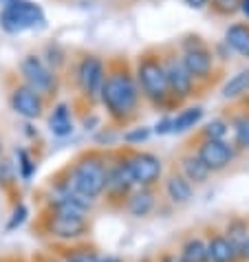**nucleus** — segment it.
Returning <instances> with one entry per match:
<instances>
[{
	"instance_id": "nucleus-21",
	"label": "nucleus",
	"mask_w": 249,
	"mask_h": 262,
	"mask_svg": "<svg viewBox=\"0 0 249 262\" xmlns=\"http://www.w3.org/2000/svg\"><path fill=\"white\" fill-rule=\"evenodd\" d=\"M183 170H185V177L190 181H194V183H201L210 174V170L203 165L201 159H194V157H188L185 161H183Z\"/></svg>"
},
{
	"instance_id": "nucleus-13",
	"label": "nucleus",
	"mask_w": 249,
	"mask_h": 262,
	"mask_svg": "<svg viewBox=\"0 0 249 262\" xmlns=\"http://www.w3.org/2000/svg\"><path fill=\"white\" fill-rule=\"evenodd\" d=\"M208 258L212 262H232L236 258V245L223 236L212 238V243L208 245Z\"/></svg>"
},
{
	"instance_id": "nucleus-18",
	"label": "nucleus",
	"mask_w": 249,
	"mask_h": 262,
	"mask_svg": "<svg viewBox=\"0 0 249 262\" xmlns=\"http://www.w3.org/2000/svg\"><path fill=\"white\" fill-rule=\"evenodd\" d=\"M168 194L174 203H185L190 196H192V187L183 177H170L168 181Z\"/></svg>"
},
{
	"instance_id": "nucleus-36",
	"label": "nucleus",
	"mask_w": 249,
	"mask_h": 262,
	"mask_svg": "<svg viewBox=\"0 0 249 262\" xmlns=\"http://www.w3.org/2000/svg\"><path fill=\"white\" fill-rule=\"evenodd\" d=\"M99 262H121V260H117V258H104V260H99Z\"/></svg>"
},
{
	"instance_id": "nucleus-25",
	"label": "nucleus",
	"mask_w": 249,
	"mask_h": 262,
	"mask_svg": "<svg viewBox=\"0 0 249 262\" xmlns=\"http://www.w3.org/2000/svg\"><path fill=\"white\" fill-rule=\"evenodd\" d=\"M221 13H234L240 7V0H212Z\"/></svg>"
},
{
	"instance_id": "nucleus-10",
	"label": "nucleus",
	"mask_w": 249,
	"mask_h": 262,
	"mask_svg": "<svg viewBox=\"0 0 249 262\" xmlns=\"http://www.w3.org/2000/svg\"><path fill=\"white\" fill-rule=\"evenodd\" d=\"M232 148L225 141H205L199 150V159L208 170H223L232 161Z\"/></svg>"
},
{
	"instance_id": "nucleus-33",
	"label": "nucleus",
	"mask_w": 249,
	"mask_h": 262,
	"mask_svg": "<svg viewBox=\"0 0 249 262\" xmlns=\"http://www.w3.org/2000/svg\"><path fill=\"white\" fill-rule=\"evenodd\" d=\"M240 9H243V13L249 18V0H240Z\"/></svg>"
},
{
	"instance_id": "nucleus-4",
	"label": "nucleus",
	"mask_w": 249,
	"mask_h": 262,
	"mask_svg": "<svg viewBox=\"0 0 249 262\" xmlns=\"http://www.w3.org/2000/svg\"><path fill=\"white\" fill-rule=\"evenodd\" d=\"M139 84H141V91L148 95L150 99L155 101H163L168 97V93H170V89H168V79H165V71L163 67L152 60V57H146V60L139 64Z\"/></svg>"
},
{
	"instance_id": "nucleus-37",
	"label": "nucleus",
	"mask_w": 249,
	"mask_h": 262,
	"mask_svg": "<svg viewBox=\"0 0 249 262\" xmlns=\"http://www.w3.org/2000/svg\"><path fill=\"white\" fill-rule=\"evenodd\" d=\"M0 152H3V143H0Z\"/></svg>"
},
{
	"instance_id": "nucleus-19",
	"label": "nucleus",
	"mask_w": 249,
	"mask_h": 262,
	"mask_svg": "<svg viewBox=\"0 0 249 262\" xmlns=\"http://www.w3.org/2000/svg\"><path fill=\"white\" fill-rule=\"evenodd\" d=\"M249 91V71H243L234 75L230 82L223 86V97H238Z\"/></svg>"
},
{
	"instance_id": "nucleus-28",
	"label": "nucleus",
	"mask_w": 249,
	"mask_h": 262,
	"mask_svg": "<svg viewBox=\"0 0 249 262\" xmlns=\"http://www.w3.org/2000/svg\"><path fill=\"white\" fill-rule=\"evenodd\" d=\"M18 157H20V167H23V177L29 179V177H31V172H33L31 159H29V155H27L25 150H20V152H18Z\"/></svg>"
},
{
	"instance_id": "nucleus-12",
	"label": "nucleus",
	"mask_w": 249,
	"mask_h": 262,
	"mask_svg": "<svg viewBox=\"0 0 249 262\" xmlns=\"http://www.w3.org/2000/svg\"><path fill=\"white\" fill-rule=\"evenodd\" d=\"M163 71H165V79H168V89H170L172 95H179V97L190 95V91H192V75L183 67V62L170 60L163 67Z\"/></svg>"
},
{
	"instance_id": "nucleus-32",
	"label": "nucleus",
	"mask_w": 249,
	"mask_h": 262,
	"mask_svg": "<svg viewBox=\"0 0 249 262\" xmlns=\"http://www.w3.org/2000/svg\"><path fill=\"white\" fill-rule=\"evenodd\" d=\"M240 253H243V256H245V258L249 260V238L245 240V243H243V245H240Z\"/></svg>"
},
{
	"instance_id": "nucleus-31",
	"label": "nucleus",
	"mask_w": 249,
	"mask_h": 262,
	"mask_svg": "<svg viewBox=\"0 0 249 262\" xmlns=\"http://www.w3.org/2000/svg\"><path fill=\"white\" fill-rule=\"evenodd\" d=\"M190 7H194V9H201V7L208 5V0H185Z\"/></svg>"
},
{
	"instance_id": "nucleus-7",
	"label": "nucleus",
	"mask_w": 249,
	"mask_h": 262,
	"mask_svg": "<svg viewBox=\"0 0 249 262\" xmlns=\"http://www.w3.org/2000/svg\"><path fill=\"white\" fill-rule=\"evenodd\" d=\"M126 165H128L130 177H133V183H139V185L155 183L161 174V161L155 155H148V152L135 155L130 161H126Z\"/></svg>"
},
{
	"instance_id": "nucleus-35",
	"label": "nucleus",
	"mask_w": 249,
	"mask_h": 262,
	"mask_svg": "<svg viewBox=\"0 0 249 262\" xmlns=\"http://www.w3.org/2000/svg\"><path fill=\"white\" fill-rule=\"evenodd\" d=\"M11 3H16V0H0V5L7 7V5H11Z\"/></svg>"
},
{
	"instance_id": "nucleus-11",
	"label": "nucleus",
	"mask_w": 249,
	"mask_h": 262,
	"mask_svg": "<svg viewBox=\"0 0 249 262\" xmlns=\"http://www.w3.org/2000/svg\"><path fill=\"white\" fill-rule=\"evenodd\" d=\"M181 62L192 77H205L212 71V55L201 42H194V47L188 45L185 55H183Z\"/></svg>"
},
{
	"instance_id": "nucleus-1",
	"label": "nucleus",
	"mask_w": 249,
	"mask_h": 262,
	"mask_svg": "<svg viewBox=\"0 0 249 262\" xmlns=\"http://www.w3.org/2000/svg\"><path fill=\"white\" fill-rule=\"evenodd\" d=\"M99 95H101V101L106 104L108 113L113 117L121 119V117H128L135 111L137 99H139V89L135 79L126 75V73H113V75H108L104 79Z\"/></svg>"
},
{
	"instance_id": "nucleus-6",
	"label": "nucleus",
	"mask_w": 249,
	"mask_h": 262,
	"mask_svg": "<svg viewBox=\"0 0 249 262\" xmlns=\"http://www.w3.org/2000/svg\"><path fill=\"white\" fill-rule=\"evenodd\" d=\"M104 64L97 57H84L77 67V82L79 89L84 91V95L89 97H97L101 93V86H104Z\"/></svg>"
},
{
	"instance_id": "nucleus-16",
	"label": "nucleus",
	"mask_w": 249,
	"mask_h": 262,
	"mask_svg": "<svg viewBox=\"0 0 249 262\" xmlns=\"http://www.w3.org/2000/svg\"><path fill=\"white\" fill-rule=\"evenodd\" d=\"M51 130H53V135L57 137H67L71 135L73 130V123H71V113H69V106L67 104H60L51 115Z\"/></svg>"
},
{
	"instance_id": "nucleus-26",
	"label": "nucleus",
	"mask_w": 249,
	"mask_h": 262,
	"mask_svg": "<svg viewBox=\"0 0 249 262\" xmlns=\"http://www.w3.org/2000/svg\"><path fill=\"white\" fill-rule=\"evenodd\" d=\"M25 218H27V207L25 205H18L16 207V212H13V218H11V223L9 225H7V229H16L18 227V225H23L25 223Z\"/></svg>"
},
{
	"instance_id": "nucleus-9",
	"label": "nucleus",
	"mask_w": 249,
	"mask_h": 262,
	"mask_svg": "<svg viewBox=\"0 0 249 262\" xmlns=\"http://www.w3.org/2000/svg\"><path fill=\"white\" fill-rule=\"evenodd\" d=\"M11 106L18 115H23L27 119H35L42 113V99L38 93H33L29 86H18L11 93Z\"/></svg>"
},
{
	"instance_id": "nucleus-29",
	"label": "nucleus",
	"mask_w": 249,
	"mask_h": 262,
	"mask_svg": "<svg viewBox=\"0 0 249 262\" xmlns=\"http://www.w3.org/2000/svg\"><path fill=\"white\" fill-rule=\"evenodd\" d=\"M148 135H150L148 128H139V130H135V133H128V135H126V141H130V143L143 141V139H148Z\"/></svg>"
},
{
	"instance_id": "nucleus-34",
	"label": "nucleus",
	"mask_w": 249,
	"mask_h": 262,
	"mask_svg": "<svg viewBox=\"0 0 249 262\" xmlns=\"http://www.w3.org/2000/svg\"><path fill=\"white\" fill-rule=\"evenodd\" d=\"M163 262H185V260H183V258H177V256H168Z\"/></svg>"
},
{
	"instance_id": "nucleus-20",
	"label": "nucleus",
	"mask_w": 249,
	"mask_h": 262,
	"mask_svg": "<svg viewBox=\"0 0 249 262\" xmlns=\"http://www.w3.org/2000/svg\"><path fill=\"white\" fill-rule=\"evenodd\" d=\"M152 205H155V199H152V194L150 192H146V190H141V192H137L133 199H130V203H128V209L133 212L135 216H146L152 209Z\"/></svg>"
},
{
	"instance_id": "nucleus-30",
	"label": "nucleus",
	"mask_w": 249,
	"mask_h": 262,
	"mask_svg": "<svg viewBox=\"0 0 249 262\" xmlns=\"http://www.w3.org/2000/svg\"><path fill=\"white\" fill-rule=\"evenodd\" d=\"M157 133L159 135H165V133H170V130H172V119H163V121H161V123H157Z\"/></svg>"
},
{
	"instance_id": "nucleus-24",
	"label": "nucleus",
	"mask_w": 249,
	"mask_h": 262,
	"mask_svg": "<svg viewBox=\"0 0 249 262\" xmlns=\"http://www.w3.org/2000/svg\"><path fill=\"white\" fill-rule=\"evenodd\" d=\"M205 135H208L210 141H223V137L227 135V126L221 121V119H214L208 123V128H205Z\"/></svg>"
},
{
	"instance_id": "nucleus-22",
	"label": "nucleus",
	"mask_w": 249,
	"mask_h": 262,
	"mask_svg": "<svg viewBox=\"0 0 249 262\" xmlns=\"http://www.w3.org/2000/svg\"><path fill=\"white\" fill-rule=\"evenodd\" d=\"M183 260L185 262H205L208 260V247L201 240H190L183 247Z\"/></svg>"
},
{
	"instance_id": "nucleus-8",
	"label": "nucleus",
	"mask_w": 249,
	"mask_h": 262,
	"mask_svg": "<svg viewBox=\"0 0 249 262\" xmlns=\"http://www.w3.org/2000/svg\"><path fill=\"white\" fill-rule=\"evenodd\" d=\"M51 231H53V236H57V238H75L86 231V221L82 214L55 209V216L51 218Z\"/></svg>"
},
{
	"instance_id": "nucleus-3",
	"label": "nucleus",
	"mask_w": 249,
	"mask_h": 262,
	"mask_svg": "<svg viewBox=\"0 0 249 262\" xmlns=\"http://www.w3.org/2000/svg\"><path fill=\"white\" fill-rule=\"evenodd\" d=\"M42 23H45V13L38 5L29 3V0H16V3L3 7V13H0V27L7 33H20Z\"/></svg>"
},
{
	"instance_id": "nucleus-27",
	"label": "nucleus",
	"mask_w": 249,
	"mask_h": 262,
	"mask_svg": "<svg viewBox=\"0 0 249 262\" xmlns=\"http://www.w3.org/2000/svg\"><path fill=\"white\" fill-rule=\"evenodd\" d=\"M67 262H99V260L91 251H75V253H71V256L67 258Z\"/></svg>"
},
{
	"instance_id": "nucleus-5",
	"label": "nucleus",
	"mask_w": 249,
	"mask_h": 262,
	"mask_svg": "<svg viewBox=\"0 0 249 262\" xmlns=\"http://www.w3.org/2000/svg\"><path fill=\"white\" fill-rule=\"evenodd\" d=\"M20 71H23L29 89H31L33 93H38V95L40 93H49L55 86L53 73H51L45 67V62H42L40 57H35V55H27L23 60V64H20Z\"/></svg>"
},
{
	"instance_id": "nucleus-17",
	"label": "nucleus",
	"mask_w": 249,
	"mask_h": 262,
	"mask_svg": "<svg viewBox=\"0 0 249 262\" xmlns=\"http://www.w3.org/2000/svg\"><path fill=\"white\" fill-rule=\"evenodd\" d=\"M201 117H203V108L201 106L188 108V111H183L177 119H172V130L174 133H185V130L194 128L196 123L201 121Z\"/></svg>"
},
{
	"instance_id": "nucleus-15",
	"label": "nucleus",
	"mask_w": 249,
	"mask_h": 262,
	"mask_svg": "<svg viewBox=\"0 0 249 262\" xmlns=\"http://www.w3.org/2000/svg\"><path fill=\"white\" fill-rule=\"evenodd\" d=\"M130 185H133V177H130L126 163H119L111 172H106V187H111V190L126 192Z\"/></svg>"
},
{
	"instance_id": "nucleus-23",
	"label": "nucleus",
	"mask_w": 249,
	"mask_h": 262,
	"mask_svg": "<svg viewBox=\"0 0 249 262\" xmlns=\"http://www.w3.org/2000/svg\"><path fill=\"white\" fill-rule=\"evenodd\" d=\"M234 130H236V141L240 148H249V115H240L234 123Z\"/></svg>"
},
{
	"instance_id": "nucleus-14",
	"label": "nucleus",
	"mask_w": 249,
	"mask_h": 262,
	"mask_svg": "<svg viewBox=\"0 0 249 262\" xmlns=\"http://www.w3.org/2000/svg\"><path fill=\"white\" fill-rule=\"evenodd\" d=\"M227 45L236 53L249 57V25H232L225 33Z\"/></svg>"
},
{
	"instance_id": "nucleus-2",
	"label": "nucleus",
	"mask_w": 249,
	"mask_h": 262,
	"mask_svg": "<svg viewBox=\"0 0 249 262\" xmlns=\"http://www.w3.org/2000/svg\"><path fill=\"white\" fill-rule=\"evenodd\" d=\"M106 165L99 159H84L82 163H77V167L73 170L71 177V187L73 192L79 194L82 199L91 201L97 194L104 192L106 187Z\"/></svg>"
}]
</instances>
